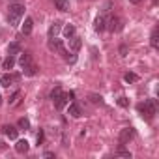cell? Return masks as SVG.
<instances>
[{
  "label": "cell",
  "mask_w": 159,
  "mask_h": 159,
  "mask_svg": "<svg viewBox=\"0 0 159 159\" xmlns=\"http://www.w3.org/2000/svg\"><path fill=\"white\" fill-rule=\"evenodd\" d=\"M139 111L142 112V118L152 120L157 114V103H155V99H148L146 103H140L139 105Z\"/></svg>",
  "instance_id": "6da1fadb"
},
{
  "label": "cell",
  "mask_w": 159,
  "mask_h": 159,
  "mask_svg": "<svg viewBox=\"0 0 159 159\" xmlns=\"http://www.w3.org/2000/svg\"><path fill=\"white\" fill-rule=\"evenodd\" d=\"M105 28L109 32H120L122 30V19L116 17V15H111L107 21H105Z\"/></svg>",
  "instance_id": "7a4b0ae2"
},
{
  "label": "cell",
  "mask_w": 159,
  "mask_h": 159,
  "mask_svg": "<svg viewBox=\"0 0 159 159\" xmlns=\"http://www.w3.org/2000/svg\"><path fill=\"white\" fill-rule=\"evenodd\" d=\"M8 15L21 19V17L25 15V4H23V2H11V4L8 6Z\"/></svg>",
  "instance_id": "3957f363"
},
{
  "label": "cell",
  "mask_w": 159,
  "mask_h": 159,
  "mask_svg": "<svg viewBox=\"0 0 159 159\" xmlns=\"http://www.w3.org/2000/svg\"><path fill=\"white\" fill-rule=\"evenodd\" d=\"M21 79V75L19 73H4L2 77H0V84L2 86H6V88H10L13 83H17Z\"/></svg>",
  "instance_id": "277c9868"
},
{
  "label": "cell",
  "mask_w": 159,
  "mask_h": 159,
  "mask_svg": "<svg viewBox=\"0 0 159 159\" xmlns=\"http://www.w3.org/2000/svg\"><path fill=\"white\" fill-rule=\"evenodd\" d=\"M131 137H133V129H131V127H125V129H122V131H120V137H118V140H120V146L127 144V142L131 140Z\"/></svg>",
  "instance_id": "5b68a950"
},
{
  "label": "cell",
  "mask_w": 159,
  "mask_h": 159,
  "mask_svg": "<svg viewBox=\"0 0 159 159\" xmlns=\"http://www.w3.org/2000/svg\"><path fill=\"white\" fill-rule=\"evenodd\" d=\"M4 135L10 139V140H17L19 137V129L15 125H4Z\"/></svg>",
  "instance_id": "8992f818"
},
{
  "label": "cell",
  "mask_w": 159,
  "mask_h": 159,
  "mask_svg": "<svg viewBox=\"0 0 159 159\" xmlns=\"http://www.w3.org/2000/svg\"><path fill=\"white\" fill-rule=\"evenodd\" d=\"M32 30H34V21H32L30 17H26V19H25V23H23V26H21V32H23L25 36H30V34H32Z\"/></svg>",
  "instance_id": "52a82bcc"
},
{
  "label": "cell",
  "mask_w": 159,
  "mask_h": 159,
  "mask_svg": "<svg viewBox=\"0 0 159 159\" xmlns=\"http://www.w3.org/2000/svg\"><path fill=\"white\" fill-rule=\"evenodd\" d=\"M38 71H39V67H38L34 62H30L28 66H25V67H23V73H25L26 77H34V75H38Z\"/></svg>",
  "instance_id": "ba28073f"
},
{
  "label": "cell",
  "mask_w": 159,
  "mask_h": 159,
  "mask_svg": "<svg viewBox=\"0 0 159 159\" xmlns=\"http://www.w3.org/2000/svg\"><path fill=\"white\" fill-rule=\"evenodd\" d=\"M67 103H69V99H67V94H60V96L54 99V107H56L58 111H62V109H64Z\"/></svg>",
  "instance_id": "9c48e42d"
},
{
  "label": "cell",
  "mask_w": 159,
  "mask_h": 159,
  "mask_svg": "<svg viewBox=\"0 0 159 159\" xmlns=\"http://www.w3.org/2000/svg\"><path fill=\"white\" fill-rule=\"evenodd\" d=\"M69 114H71V118H81V116H83L81 105H79V103H71V105H69Z\"/></svg>",
  "instance_id": "30bf717a"
},
{
  "label": "cell",
  "mask_w": 159,
  "mask_h": 159,
  "mask_svg": "<svg viewBox=\"0 0 159 159\" xmlns=\"http://www.w3.org/2000/svg\"><path fill=\"white\" fill-rule=\"evenodd\" d=\"M69 47H71V51H73V52H77L79 49L83 47V39L79 38V36H73V38L69 39Z\"/></svg>",
  "instance_id": "8fae6325"
},
{
  "label": "cell",
  "mask_w": 159,
  "mask_h": 159,
  "mask_svg": "<svg viewBox=\"0 0 159 159\" xmlns=\"http://www.w3.org/2000/svg\"><path fill=\"white\" fill-rule=\"evenodd\" d=\"M150 45H152L153 49H157V47H159V28H157V26L152 30V36H150Z\"/></svg>",
  "instance_id": "7c38bea8"
},
{
  "label": "cell",
  "mask_w": 159,
  "mask_h": 159,
  "mask_svg": "<svg viewBox=\"0 0 159 159\" xmlns=\"http://www.w3.org/2000/svg\"><path fill=\"white\" fill-rule=\"evenodd\" d=\"M0 66H2V69H13V66H15V56H11V54H8V58L4 60V62H0Z\"/></svg>",
  "instance_id": "4fadbf2b"
},
{
  "label": "cell",
  "mask_w": 159,
  "mask_h": 159,
  "mask_svg": "<svg viewBox=\"0 0 159 159\" xmlns=\"http://www.w3.org/2000/svg\"><path fill=\"white\" fill-rule=\"evenodd\" d=\"M60 30H62V23H60V21H54V23L49 26V38H54Z\"/></svg>",
  "instance_id": "5bb4252c"
},
{
  "label": "cell",
  "mask_w": 159,
  "mask_h": 159,
  "mask_svg": "<svg viewBox=\"0 0 159 159\" xmlns=\"http://www.w3.org/2000/svg\"><path fill=\"white\" fill-rule=\"evenodd\" d=\"M28 142L25 140V139H21V140H17V144H15V150H17V153H26L28 152Z\"/></svg>",
  "instance_id": "9a60e30c"
},
{
  "label": "cell",
  "mask_w": 159,
  "mask_h": 159,
  "mask_svg": "<svg viewBox=\"0 0 159 159\" xmlns=\"http://www.w3.org/2000/svg\"><path fill=\"white\" fill-rule=\"evenodd\" d=\"M94 28H96V32H103V30H105V17H103V15H99V17L94 21Z\"/></svg>",
  "instance_id": "2e32d148"
},
{
  "label": "cell",
  "mask_w": 159,
  "mask_h": 159,
  "mask_svg": "<svg viewBox=\"0 0 159 159\" xmlns=\"http://www.w3.org/2000/svg\"><path fill=\"white\" fill-rule=\"evenodd\" d=\"M54 6L58 11H67L69 10V2L67 0H54Z\"/></svg>",
  "instance_id": "e0dca14e"
},
{
  "label": "cell",
  "mask_w": 159,
  "mask_h": 159,
  "mask_svg": "<svg viewBox=\"0 0 159 159\" xmlns=\"http://www.w3.org/2000/svg\"><path fill=\"white\" fill-rule=\"evenodd\" d=\"M8 54H11V56L21 54V45H19V43H10V45H8Z\"/></svg>",
  "instance_id": "ac0fdd59"
},
{
  "label": "cell",
  "mask_w": 159,
  "mask_h": 159,
  "mask_svg": "<svg viewBox=\"0 0 159 159\" xmlns=\"http://www.w3.org/2000/svg\"><path fill=\"white\" fill-rule=\"evenodd\" d=\"M30 62H32V56H30V52H21V58H19V64H21V67L28 66Z\"/></svg>",
  "instance_id": "d6986e66"
},
{
  "label": "cell",
  "mask_w": 159,
  "mask_h": 159,
  "mask_svg": "<svg viewBox=\"0 0 159 159\" xmlns=\"http://www.w3.org/2000/svg\"><path fill=\"white\" fill-rule=\"evenodd\" d=\"M64 36H66V39H71L75 36V26L73 25H66L64 26Z\"/></svg>",
  "instance_id": "ffe728a7"
},
{
  "label": "cell",
  "mask_w": 159,
  "mask_h": 159,
  "mask_svg": "<svg viewBox=\"0 0 159 159\" xmlns=\"http://www.w3.org/2000/svg\"><path fill=\"white\" fill-rule=\"evenodd\" d=\"M19 99H21V92L17 90V92H13V94L10 96V99H8V103H10V107H15V105L19 103Z\"/></svg>",
  "instance_id": "44dd1931"
},
{
  "label": "cell",
  "mask_w": 159,
  "mask_h": 159,
  "mask_svg": "<svg viewBox=\"0 0 159 159\" xmlns=\"http://www.w3.org/2000/svg\"><path fill=\"white\" fill-rule=\"evenodd\" d=\"M88 99H90L94 105H101V103H103V98H101L99 94H90V96H88Z\"/></svg>",
  "instance_id": "7402d4cb"
},
{
  "label": "cell",
  "mask_w": 159,
  "mask_h": 159,
  "mask_svg": "<svg viewBox=\"0 0 159 159\" xmlns=\"http://www.w3.org/2000/svg\"><path fill=\"white\" fill-rule=\"evenodd\" d=\"M124 81H125V83H137V81H139V75H135V73H125V75H124Z\"/></svg>",
  "instance_id": "603a6c76"
},
{
  "label": "cell",
  "mask_w": 159,
  "mask_h": 159,
  "mask_svg": "<svg viewBox=\"0 0 159 159\" xmlns=\"http://www.w3.org/2000/svg\"><path fill=\"white\" fill-rule=\"evenodd\" d=\"M17 127H19V129H28V127H30V122H28L26 118H19Z\"/></svg>",
  "instance_id": "cb8c5ba5"
},
{
  "label": "cell",
  "mask_w": 159,
  "mask_h": 159,
  "mask_svg": "<svg viewBox=\"0 0 159 159\" xmlns=\"http://www.w3.org/2000/svg\"><path fill=\"white\" fill-rule=\"evenodd\" d=\"M116 155H120V157H125V159H131V153H129L127 150H124L122 146H120V148L116 150Z\"/></svg>",
  "instance_id": "d4e9b609"
},
{
  "label": "cell",
  "mask_w": 159,
  "mask_h": 159,
  "mask_svg": "<svg viewBox=\"0 0 159 159\" xmlns=\"http://www.w3.org/2000/svg\"><path fill=\"white\" fill-rule=\"evenodd\" d=\"M118 52H120V56H122V58H125V56H127V52H129L127 45H124V43H122V45H120V49H118Z\"/></svg>",
  "instance_id": "484cf974"
},
{
  "label": "cell",
  "mask_w": 159,
  "mask_h": 159,
  "mask_svg": "<svg viewBox=\"0 0 159 159\" xmlns=\"http://www.w3.org/2000/svg\"><path fill=\"white\" fill-rule=\"evenodd\" d=\"M60 94H62V90H60V86H56V88H54V90H52V92H51V99H52V101H54V99H56V98H58V96H60Z\"/></svg>",
  "instance_id": "4316f807"
},
{
  "label": "cell",
  "mask_w": 159,
  "mask_h": 159,
  "mask_svg": "<svg viewBox=\"0 0 159 159\" xmlns=\"http://www.w3.org/2000/svg\"><path fill=\"white\" fill-rule=\"evenodd\" d=\"M8 19H10V25H11V26H19V21H21L19 17H11V15H8Z\"/></svg>",
  "instance_id": "83f0119b"
},
{
  "label": "cell",
  "mask_w": 159,
  "mask_h": 159,
  "mask_svg": "<svg viewBox=\"0 0 159 159\" xmlns=\"http://www.w3.org/2000/svg\"><path fill=\"white\" fill-rule=\"evenodd\" d=\"M118 105H120V107H127V105H129V99H127V98H120V99H118Z\"/></svg>",
  "instance_id": "f1b7e54d"
},
{
  "label": "cell",
  "mask_w": 159,
  "mask_h": 159,
  "mask_svg": "<svg viewBox=\"0 0 159 159\" xmlns=\"http://www.w3.org/2000/svg\"><path fill=\"white\" fill-rule=\"evenodd\" d=\"M43 142V131L39 129V133H38V144H41Z\"/></svg>",
  "instance_id": "f546056e"
},
{
  "label": "cell",
  "mask_w": 159,
  "mask_h": 159,
  "mask_svg": "<svg viewBox=\"0 0 159 159\" xmlns=\"http://www.w3.org/2000/svg\"><path fill=\"white\" fill-rule=\"evenodd\" d=\"M43 155H45V157H54V153H52V152H45Z\"/></svg>",
  "instance_id": "4dcf8cb0"
},
{
  "label": "cell",
  "mask_w": 159,
  "mask_h": 159,
  "mask_svg": "<svg viewBox=\"0 0 159 159\" xmlns=\"http://www.w3.org/2000/svg\"><path fill=\"white\" fill-rule=\"evenodd\" d=\"M129 2H131V4H140L142 0H129Z\"/></svg>",
  "instance_id": "1f68e13d"
},
{
  "label": "cell",
  "mask_w": 159,
  "mask_h": 159,
  "mask_svg": "<svg viewBox=\"0 0 159 159\" xmlns=\"http://www.w3.org/2000/svg\"><path fill=\"white\" fill-rule=\"evenodd\" d=\"M0 150H6V144H4L2 140H0Z\"/></svg>",
  "instance_id": "d6a6232c"
},
{
  "label": "cell",
  "mask_w": 159,
  "mask_h": 159,
  "mask_svg": "<svg viewBox=\"0 0 159 159\" xmlns=\"http://www.w3.org/2000/svg\"><path fill=\"white\" fill-rule=\"evenodd\" d=\"M11 2H21V0H11Z\"/></svg>",
  "instance_id": "836d02e7"
},
{
  "label": "cell",
  "mask_w": 159,
  "mask_h": 159,
  "mask_svg": "<svg viewBox=\"0 0 159 159\" xmlns=\"http://www.w3.org/2000/svg\"><path fill=\"white\" fill-rule=\"evenodd\" d=\"M0 103H2V98H0Z\"/></svg>",
  "instance_id": "e575fe53"
},
{
  "label": "cell",
  "mask_w": 159,
  "mask_h": 159,
  "mask_svg": "<svg viewBox=\"0 0 159 159\" xmlns=\"http://www.w3.org/2000/svg\"><path fill=\"white\" fill-rule=\"evenodd\" d=\"M0 62H2V60H0Z\"/></svg>",
  "instance_id": "d590c367"
}]
</instances>
